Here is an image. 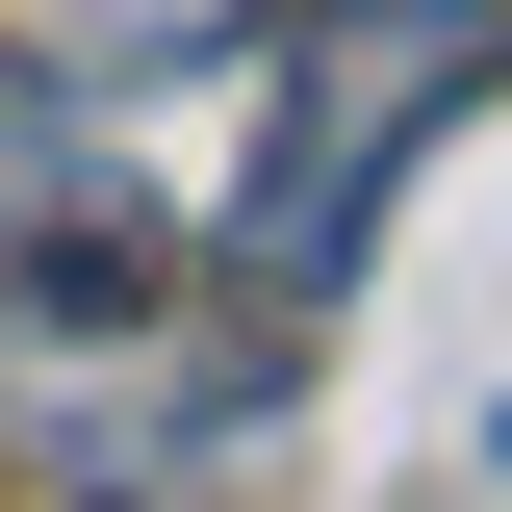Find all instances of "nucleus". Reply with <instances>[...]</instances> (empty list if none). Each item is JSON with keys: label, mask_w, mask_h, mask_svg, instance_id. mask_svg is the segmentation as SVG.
<instances>
[{"label": "nucleus", "mask_w": 512, "mask_h": 512, "mask_svg": "<svg viewBox=\"0 0 512 512\" xmlns=\"http://www.w3.org/2000/svg\"><path fill=\"white\" fill-rule=\"evenodd\" d=\"M487 77H512V0H333L308 52H282V103H256L231 282H256V308H333V282H359V231H384V180H410Z\"/></svg>", "instance_id": "nucleus-1"}, {"label": "nucleus", "mask_w": 512, "mask_h": 512, "mask_svg": "<svg viewBox=\"0 0 512 512\" xmlns=\"http://www.w3.org/2000/svg\"><path fill=\"white\" fill-rule=\"evenodd\" d=\"M154 231H180V205H154V180L103 154V103L0 52V308H77V333H128L154 282H180Z\"/></svg>", "instance_id": "nucleus-2"}, {"label": "nucleus", "mask_w": 512, "mask_h": 512, "mask_svg": "<svg viewBox=\"0 0 512 512\" xmlns=\"http://www.w3.org/2000/svg\"><path fill=\"white\" fill-rule=\"evenodd\" d=\"M0 52L77 77V103H128V77H231V52H256V0H0Z\"/></svg>", "instance_id": "nucleus-3"}, {"label": "nucleus", "mask_w": 512, "mask_h": 512, "mask_svg": "<svg viewBox=\"0 0 512 512\" xmlns=\"http://www.w3.org/2000/svg\"><path fill=\"white\" fill-rule=\"evenodd\" d=\"M487 487H512V384H487Z\"/></svg>", "instance_id": "nucleus-4"}]
</instances>
